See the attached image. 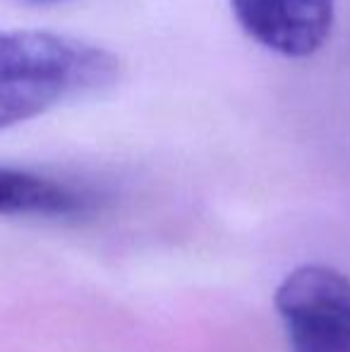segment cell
Instances as JSON below:
<instances>
[{
	"label": "cell",
	"mask_w": 350,
	"mask_h": 352,
	"mask_svg": "<svg viewBox=\"0 0 350 352\" xmlns=\"http://www.w3.org/2000/svg\"><path fill=\"white\" fill-rule=\"evenodd\" d=\"M243 32L283 58H309L329 41L336 0H230Z\"/></svg>",
	"instance_id": "cell-3"
},
{
	"label": "cell",
	"mask_w": 350,
	"mask_h": 352,
	"mask_svg": "<svg viewBox=\"0 0 350 352\" xmlns=\"http://www.w3.org/2000/svg\"><path fill=\"white\" fill-rule=\"evenodd\" d=\"M118 77L120 60L98 43L48 29L0 32V130L103 91Z\"/></svg>",
	"instance_id": "cell-1"
},
{
	"label": "cell",
	"mask_w": 350,
	"mask_h": 352,
	"mask_svg": "<svg viewBox=\"0 0 350 352\" xmlns=\"http://www.w3.org/2000/svg\"><path fill=\"white\" fill-rule=\"evenodd\" d=\"M94 206L91 195L56 177L0 166V216H82Z\"/></svg>",
	"instance_id": "cell-4"
},
{
	"label": "cell",
	"mask_w": 350,
	"mask_h": 352,
	"mask_svg": "<svg viewBox=\"0 0 350 352\" xmlns=\"http://www.w3.org/2000/svg\"><path fill=\"white\" fill-rule=\"evenodd\" d=\"M27 3H34V5H48V3H61V0H27Z\"/></svg>",
	"instance_id": "cell-5"
},
{
	"label": "cell",
	"mask_w": 350,
	"mask_h": 352,
	"mask_svg": "<svg viewBox=\"0 0 350 352\" xmlns=\"http://www.w3.org/2000/svg\"><path fill=\"white\" fill-rule=\"evenodd\" d=\"M274 305L290 352H350V280L341 271L298 266L276 287Z\"/></svg>",
	"instance_id": "cell-2"
}]
</instances>
